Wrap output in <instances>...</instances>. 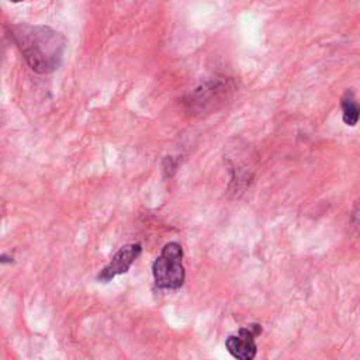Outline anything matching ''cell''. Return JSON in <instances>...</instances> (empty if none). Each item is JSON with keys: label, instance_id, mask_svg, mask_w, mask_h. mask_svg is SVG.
<instances>
[{"label": "cell", "instance_id": "1", "mask_svg": "<svg viewBox=\"0 0 360 360\" xmlns=\"http://www.w3.org/2000/svg\"><path fill=\"white\" fill-rule=\"evenodd\" d=\"M11 37L27 65L34 72L46 75L60 65L66 39L53 28L22 22L11 28Z\"/></svg>", "mask_w": 360, "mask_h": 360}, {"label": "cell", "instance_id": "2", "mask_svg": "<svg viewBox=\"0 0 360 360\" xmlns=\"http://www.w3.org/2000/svg\"><path fill=\"white\" fill-rule=\"evenodd\" d=\"M153 280L158 288L177 290L184 283L183 249L177 242H169L163 246L159 257L152 266Z\"/></svg>", "mask_w": 360, "mask_h": 360}, {"label": "cell", "instance_id": "3", "mask_svg": "<svg viewBox=\"0 0 360 360\" xmlns=\"http://www.w3.org/2000/svg\"><path fill=\"white\" fill-rule=\"evenodd\" d=\"M260 325H250L240 328L236 335H231L225 345L228 352L239 360H252L257 353L255 336L260 333Z\"/></svg>", "mask_w": 360, "mask_h": 360}, {"label": "cell", "instance_id": "4", "mask_svg": "<svg viewBox=\"0 0 360 360\" xmlns=\"http://www.w3.org/2000/svg\"><path fill=\"white\" fill-rule=\"evenodd\" d=\"M142 252L141 243H128L122 246L111 259V262L98 273L97 280L103 283H108L115 276L127 273L132 263L138 259Z\"/></svg>", "mask_w": 360, "mask_h": 360}, {"label": "cell", "instance_id": "5", "mask_svg": "<svg viewBox=\"0 0 360 360\" xmlns=\"http://www.w3.org/2000/svg\"><path fill=\"white\" fill-rule=\"evenodd\" d=\"M340 107H342L343 122L349 127H354L360 120V104L356 100L354 93L352 90H347L343 94L340 100Z\"/></svg>", "mask_w": 360, "mask_h": 360}, {"label": "cell", "instance_id": "6", "mask_svg": "<svg viewBox=\"0 0 360 360\" xmlns=\"http://www.w3.org/2000/svg\"><path fill=\"white\" fill-rule=\"evenodd\" d=\"M10 1H13V3H20V1H24V0H10Z\"/></svg>", "mask_w": 360, "mask_h": 360}]
</instances>
